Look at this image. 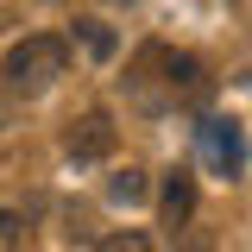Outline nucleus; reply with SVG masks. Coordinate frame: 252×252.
<instances>
[{"label":"nucleus","instance_id":"2","mask_svg":"<svg viewBox=\"0 0 252 252\" xmlns=\"http://www.w3.org/2000/svg\"><path fill=\"white\" fill-rule=\"evenodd\" d=\"M63 69H69V38H57V32H26V38L6 44L0 82H6L13 94H44Z\"/></svg>","mask_w":252,"mask_h":252},{"label":"nucleus","instance_id":"6","mask_svg":"<svg viewBox=\"0 0 252 252\" xmlns=\"http://www.w3.org/2000/svg\"><path fill=\"white\" fill-rule=\"evenodd\" d=\"M145 195H152L145 170H132V164H126V170H114V183H107V202H126V208H132V202H145Z\"/></svg>","mask_w":252,"mask_h":252},{"label":"nucleus","instance_id":"8","mask_svg":"<svg viewBox=\"0 0 252 252\" xmlns=\"http://www.w3.org/2000/svg\"><path fill=\"white\" fill-rule=\"evenodd\" d=\"M94 252H158L139 227H120V233H107V240H94Z\"/></svg>","mask_w":252,"mask_h":252},{"label":"nucleus","instance_id":"1","mask_svg":"<svg viewBox=\"0 0 252 252\" xmlns=\"http://www.w3.org/2000/svg\"><path fill=\"white\" fill-rule=\"evenodd\" d=\"M126 101L139 107V114H177V107H195V101H208V69L202 57H189L177 44H139L132 57H126V76H120Z\"/></svg>","mask_w":252,"mask_h":252},{"label":"nucleus","instance_id":"3","mask_svg":"<svg viewBox=\"0 0 252 252\" xmlns=\"http://www.w3.org/2000/svg\"><path fill=\"white\" fill-rule=\"evenodd\" d=\"M195 145H202V164L215 170L220 183H233L246 170V132H240V120H227V114H208V120L195 126Z\"/></svg>","mask_w":252,"mask_h":252},{"label":"nucleus","instance_id":"5","mask_svg":"<svg viewBox=\"0 0 252 252\" xmlns=\"http://www.w3.org/2000/svg\"><path fill=\"white\" fill-rule=\"evenodd\" d=\"M63 152L76 158V164H94V158L114 152V120L107 114H76L69 132H63Z\"/></svg>","mask_w":252,"mask_h":252},{"label":"nucleus","instance_id":"4","mask_svg":"<svg viewBox=\"0 0 252 252\" xmlns=\"http://www.w3.org/2000/svg\"><path fill=\"white\" fill-rule=\"evenodd\" d=\"M195 202H202V195H195V170H189V164H170V170H164V189H158V215L170 227V240L195 227Z\"/></svg>","mask_w":252,"mask_h":252},{"label":"nucleus","instance_id":"7","mask_svg":"<svg viewBox=\"0 0 252 252\" xmlns=\"http://www.w3.org/2000/svg\"><path fill=\"white\" fill-rule=\"evenodd\" d=\"M76 38L89 44V57H114V32L101 26V19H76Z\"/></svg>","mask_w":252,"mask_h":252},{"label":"nucleus","instance_id":"9","mask_svg":"<svg viewBox=\"0 0 252 252\" xmlns=\"http://www.w3.org/2000/svg\"><path fill=\"white\" fill-rule=\"evenodd\" d=\"M13 233H19V220H13V215H6V208H0V252L13 246Z\"/></svg>","mask_w":252,"mask_h":252}]
</instances>
